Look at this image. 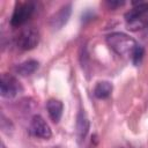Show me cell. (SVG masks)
Listing matches in <instances>:
<instances>
[{
	"mask_svg": "<svg viewBox=\"0 0 148 148\" xmlns=\"http://www.w3.org/2000/svg\"><path fill=\"white\" fill-rule=\"evenodd\" d=\"M29 130H30L32 135H35L37 138H40V139H44V140L50 139L51 135H52V132H51V128H50L49 124L39 114H35L31 118Z\"/></svg>",
	"mask_w": 148,
	"mask_h": 148,
	"instance_id": "obj_6",
	"label": "cell"
},
{
	"mask_svg": "<svg viewBox=\"0 0 148 148\" xmlns=\"http://www.w3.org/2000/svg\"><path fill=\"white\" fill-rule=\"evenodd\" d=\"M142 57H143V49L139 45L138 47H136V50L134 51V53H133V56H132V61L135 64V65H138L140 61H141V59H142Z\"/></svg>",
	"mask_w": 148,
	"mask_h": 148,
	"instance_id": "obj_12",
	"label": "cell"
},
{
	"mask_svg": "<svg viewBox=\"0 0 148 148\" xmlns=\"http://www.w3.org/2000/svg\"><path fill=\"white\" fill-rule=\"evenodd\" d=\"M111 92H112V84L109 81H99L94 87V95L99 99L109 97Z\"/></svg>",
	"mask_w": 148,
	"mask_h": 148,
	"instance_id": "obj_11",
	"label": "cell"
},
{
	"mask_svg": "<svg viewBox=\"0 0 148 148\" xmlns=\"http://www.w3.org/2000/svg\"><path fill=\"white\" fill-rule=\"evenodd\" d=\"M71 13H72V5L71 3H66V5L61 6L59 8V10H57L51 16V20H50L51 27L54 29L62 28L67 23L69 16H71Z\"/></svg>",
	"mask_w": 148,
	"mask_h": 148,
	"instance_id": "obj_7",
	"label": "cell"
},
{
	"mask_svg": "<svg viewBox=\"0 0 148 148\" xmlns=\"http://www.w3.org/2000/svg\"><path fill=\"white\" fill-rule=\"evenodd\" d=\"M106 43L118 56L128 58H132L134 51L139 46L134 38L124 32H112L108 35Z\"/></svg>",
	"mask_w": 148,
	"mask_h": 148,
	"instance_id": "obj_1",
	"label": "cell"
},
{
	"mask_svg": "<svg viewBox=\"0 0 148 148\" xmlns=\"http://www.w3.org/2000/svg\"><path fill=\"white\" fill-rule=\"evenodd\" d=\"M53 148H59V147H53Z\"/></svg>",
	"mask_w": 148,
	"mask_h": 148,
	"instance_id": "obj_14",
	"label": "cell"
},
{
	"mask_svg": "<svg viewBox=\"0 0 148 148\" xmlns=\"http://www.w3.org/2000/svg\"><path fill=\"white\" fill-rule=\"evenodd\" d=\"M110 6H120L123 5V2H114V1H111V2H108Z\"/></svg>",
	"mask_w": 148,
	"mask_h": 148,
	"instance_id": "obj_13",
	"label": "cell"
},
{
	"mask_svg": "<svg viewBox=\"0 0 148 148\" xmlns=\"http://www.w3.org/2000/svg\"><path fill=\"white\" fill-rule=\"evenodd\" d=\"M127 27L131 30L143 29L148 25V2L135 3L126 14Z\"/></svg>",
	"mask_w": 148,
	"mask_h": 148,
	"instance_id": "obj_2",
	"label": "cell"
},
{
	"mask_svg": "<svg viewBox=\"0 0 148 148\" xmlns=\"http://www.w3.org/2000/svg\"><path fill=\"white\" fill-rule=\"evenodd\" d=\"M21 90L20 82L9 74H2L0 80V94L5 98H13L15 97L18 91Z\"/></svg>",
	"mask_w": 148,
	"mask_h": 148,
	"instance_id": "obj_5",
	"label": "cell"
},
{
	"mask_svg": "<svg viewBox=\"0 0 148 148\" xmlns=\"http://www.w3.org/2000/svg\"><path fill=\"white\" fill-rule=\"evenodd\" d=\"M39 32L34 27L23 28L16 36V45L21 50H31L39 43Z\"/></svg>",
	"mask_w": 148,
	"mask_h": 148,
	"instance_id": "obj_4",
	"label": "cell"
},
{
	"mask_svg": "<svg viewBox=\"0 0 148 148\" xmlns=\"http://www.w3.org/2000/svg\"><path fill=\"white\" fill-rule=\"evenodd\" d=\"M34 12H35V3L31 1H23L16 3L10 17V24L13 27L23 25L32 16Z\"/></svg>",
	"mask_w": 148,
	"mask_h": 148,
	"instance_id": "obj_3",
	"label": "cell"
},
{
	"mask_svg": "<svg viewBox=\"0 0 148 148\" xmlns=\"http://www.w3.org/2000/svg\"><path fill=\"white\" fill-rule=\"evenodd\" d=\"M89 132V120L83 110H80L76 116V138L81 143L84 141L87 134Z\"/></svg>",
	"mask_w": 148,
	"mask_h": 148,
	"instance_id": "obj_8",
	"label": "cell"
},
{
	"mask_svg": "<svg viewBox=\"0 0 148 148\" xmlns=\"http://www.w3.org/2000/svg\"><path fill=\"white\" fill-rule=\"evenodd\" d=\"M46 110L47 113L51 118V120L53 123H58L62 116V111H64V104L61 101L56 99V98H51L46 102Z\"/></svg>",
	"mask_w": 148,
	"mask_h": 148,
	"instance_id": "obj_9",
	"label": "cell"
},
{
	"mask_svg": "<svg viewBox=\"0 0 148 148\" xmlns=\"http://www.w3.org/2000/svg\"><path fill=\"white\" fill-rule=\"evenodd\" d=\"M38 66H39V64H38L37 60H35V59H28V60L18 64L15 67V71L20 75L28 76V75H31L32 73H35L37 71Z\"/></svg>",
	"mask_w": 148,
	"mask_h": 148,
	"instance_id": "obj_10",
	"label": "cell"
}]
</instances>
